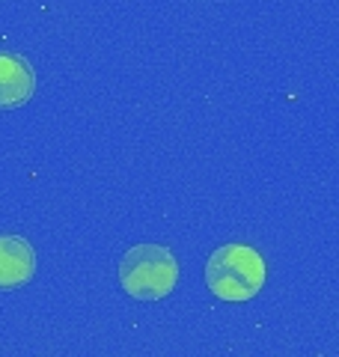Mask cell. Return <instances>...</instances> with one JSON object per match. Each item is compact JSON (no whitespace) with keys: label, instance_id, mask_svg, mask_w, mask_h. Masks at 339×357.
I'll return each instance as SVG.
<instances>
[{"label":"cell","instance_id":"cell-4","mask_svg":"<svg viewBox=\"0 0 339 357\" xmlns=\"http://www.w3.org/2000/svg\"><path fill=\"white\" fill-rule=\"evenodd\" d=\"M36 274V253L21 236H0V289H18Z\"/></svg>","mask_w":339,"mask_h":357},{"label":"cell","instance_id":"cell-1","mask_svg":"<svg viewBox=\"0 0 339 357\" xmlns=\"http://www.w3.org/2000/svg\"><path fill=\"white\" fill-rule=\"evenodd\" d=\"M265 259L250 244H223L206 262V283L220 301H250L265 286Z\"/></svg>","mask_w":339,"mask_h":357},{"label":"cell","instance_id":"cell-2","mask_svg":"<svg viewBox=\"0 0 339 357\" xmlns=\"http://www.w3.org/2000/svg\"><path fill=\"white\" fill-rule=\"evenodd\" d=\"M176 256L161 244H137L119 262V283L137 301H161L176 289Z\"/></svg>","mask_w":339,"mask_h":357},{"label":"cell","instance_id":"cell-3","mask_svg":"<svg viewBox=\"0 0 339 357\" xmlns=\"http://www.w3.org/2000/svg\"><path fill=\"white\" fill-rule=\"evenodd\" d=\"M36 89V72L18 54H0V110L27 105Z\"/></svg>","mask_w":339,"mask_h":357}]
</instances>
